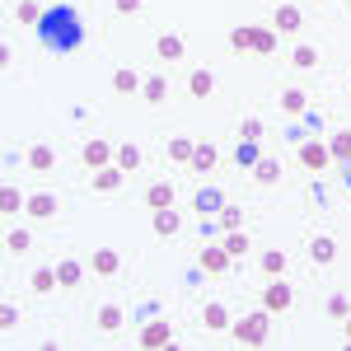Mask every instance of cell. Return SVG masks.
Segmentation results:
<instances>
[{"instance_id": "obj_1", "label": "cell", "mask_w": 351, "mask_h": 351, "mask_svg": "<svg viewBox=\"0 0 351 351\" xmlns=\"http://www.w3.org/2000/svg\"><path fill=\"white\" fill-rule=\"evenodd\" d=\"M38 38H43L52 52H75L80 38H84V19L71 5H52V10H43V19H38Z\"/></svg>"}, {"instance_id": "obj_2", "label": "cell", "mask_w": 351, "mask_h": 351, "mask_svg": "<svg viewBox=\"0 0 351 351\" xmlns=\"http://www.w3.org/2000/svg\"><path fill=\"white\" fill-rule=\"evenodd\" d=\"M234 337H239L243 347H263V342H267V309L239 319V324H234Z\"/></svg>"}, {"instance_id": "obj_3", "label": "cell", "mask_w": 351, "mask_h": 351, "mask_svg": "<svg viewBox=\"0 0 351 351\" xmlns=\"http://www.w3.org/2000/svg\"><path fill=\"white\" fill-rule=\"evenodd\" d=\"M80 160H84V169H108V160H117V150H112L108 141H84L80 145Z\"/></svg>"}, {"instance_id": "obj_4", "label": "cell", "mask_w": 351, "mask_h": 351, "mask_svg": "<svg viewBox=\"0 0 351 351\" xmlns=\"http://www.w3.org/2000/svg\"><path fill=\"white\" fill-rule=\"evenodd\" d=\"M291 300H295V295H291V286H286L281 276H271V286L263 291V309H267V314H286Z\"/></svg>"}, {"instance_id": "obj_5", "label": "cell", "mask_w": 351, "mask_h": 351, "mask_svg": "<svg viewBox=\"0 0 351 351\" xmlns=\"http://www.w3.org/2000/svg\"><path fill=\"white\" fill-rule=\"evenodd\" d=\"M300 164H304L309 173H319V169L332 164V150H328L324 141H304V145H300Z\"/></svg>"}, {"instance_id": "obj_6", "label": "cell", "mask_w": 351, "mask_h": 351, "mask_svg": "<svg viewBox=\"0 0 351 351\" xmlns=\"http://www.w3.org/2000/svg\"><path fill=\"white\" fill-rule=\"evenodd\" d=\"M169 342H173V328H169V324H160V319H155V324H145V328H141V347L160 351V347H169Z\"/></svg>"}, {"instance_id": "obj_7", "label": "cell", "mask_w": 351, "mask_h": 351, "mask_svg": "<svg viewBox=\"0 0 351 351\" xmlns=\"http://www.w3.org/2000/svg\"><path fill=\"white\" fill-rule=\"evenodd\" d=\"M202 271H206V276H225V271H230L225 243H220V248H202Z\"/></svg>"}, {"instance_id": "obj_8", "label": "cell", "mask_w": 351, "mask_h": 351, "mask_svg": "<svg viewBox=\"0 0 351 351\" xmlns=\"http://www.w3.org/2000/svg\"><path fill=\"white\" fill-rule=\"evenodd\" d=\"M309 258H314V267H328V263L337 258V243L328 239V234H314V239H309Z\"/></svg>"}, {"instance_id": "obj_9", "label": "cell", "mask_w": 351, "mask_h": 351, "mask_svg": "<svg viewBox=\"0 0 351 351\" xmlns=\"http://www.w3.org/2000/svg\"><path fill=\"white\" fill-rule=\"evenodd\" d=\"M155 52H160V61H183V38L178 33H160V43H155Z\"/></svg>"}, {"instance_id": "obj_10", "label": "cell", "mask_w": 351, "mask_h": 351, "mask_svg": "<svg viewBox=\"0 0 351 351\" xmlns=\"http://www.w3.org/2000/svg\"><path fill=\"white\" fill-rule=\"evenodd\" d=\"M89 267L99 271V276H112V271L122 267V258H117L112 248H94V258H89Z\"/></svg>"}, {"instance_id": "obj_11", "label": "cell", "mask_w": 351, "mask_h": 351, "mask_svg": "<svg viewBox=\"0 0 351 351\" xmlns=\"http://www.w3.org/2000/svg\"><path fill=\"white\" fill-rule=\"evenodd\" d=\"M28 216H38V220L56 216V197L52 192H33V197H28Z\"/></svg>"}, {"instance_id": "obj_12", "label": "cell", "mask_w": 351, "mask_h": 351, "mask_svg": "<svg viewBox=\"0 0 351 351\" xmlns=\"http://www.w3.org/2000/svg\"><path fill=\"white\" fill-rule=\"evenodd\" d=\"M141 94H145V104H164V99H169V80H164V75H145Z\"/></svg>"}, {"instance_id": "obj_13", "label": "cell", "mask_w": 351, "mask_h": 351, "mask_svg": "<svg viewBox=\"0 0 351 351\" xmlns=\"http://www.w3.org/2000/svg\"><path fill=\"white\" fill-rule=\"evenodd\" d=\"M216 145H206V141H202V145H197V150H192V169H197V173H211V169H216Z\"/></svg>"}, {"instance_id": "obj_14", "label": "cell", "mask_w": 351, "mask_h": 351, "mask_svg": "<svg viewBox=\"0 0 351 351\" xmlns=\"http://www.w3.org/2000/svg\"><path fill=\"white\" fill-rule=\"evenodd\" d=\"M56 276H61V286L71 291V286H80L84 267H80V263H75V258H61V263H56Z\"/></svg>"}, {"instance_id": "obj_15", "label": "cell", "mask_w": 351, "mask_h": 351, "mask_svg": "<svg viewBox=\"0 0 351 351\" xmlns=\"http://www.w3.org/2000/svg\"><path fill=\"white\" fill-rule=\"evenodd\" d=\"M122 178H127V173L112 164V169H99V173H94V188H99V192H117V188H122Z\"/></svg>"}, {"instance_id": "obj_16", "label": "cell", "mask_w": 351, "mask_h": 351, "mask_svg": "<svg viewBox=\"0 0 351 351\" xmlns=\"http://www.w3.org/2000/svg\"><path fill=\"white\" fill-rule=\"evenodd\" d=\"M56 286H61L56 267H38V271H33V291H38V295H52Z\"/></svg>"}, {"instance_id": "obj_17", "label": "cell", "mask_w": 351, "mask_h": 351, "mask_svg": "<svg viewBox=\"0 0 351 351\" xmlns=\"http://www.w3.org/2000/svg\"><path fill=\"white\" fill-rule=\"evenodd\" d=\"M291 66H295V71H314V66H319V47L300 43L295 52H291Z\"/></svg>"}, {"instance_id": "obj_18", "label": "cell", "mask_w": 351, "mask_h": 351, "mask_svg": "<svg viewBox=\"0 0 351 351\" xmlns=\"http://www.w3.org/2000/svg\"><path fill=\"white\" fill-rule=\"evenodd\" d=\"M155 234H160V239H173V234H178V216H173V206L155 211Z\"/></svg>"}, {"instance_id": "obj_19", "label": "cell", "mask_w": 351, "mask_h": 351, "mask_svg": "<svg viewBox=\"0 0 351 351\" xmlns=\"http://www.w3.org/2000/svg\"><path fill=\"white\" fill-rule=\"evenodd\" d=\"M211 89H216V75H211V71H197V75L188 80V94H192V99H206Z\"/></svg>"}, {"instance_id": "obj_20", "label": "cell", "mask_w": 351, "mask_h": 351, "mask_svg": "<svg viewBox=\"0 0 351 351\" xmlns=\"http://www.w3.org/2000/svg\"><path fill=\"white\" fill-rule=\"evenodd\" d=\"M28 164H33L38 173H47V169H56V150H47V145H33V150H28Z\"/></svg>"}, {"instance_id": "obj_21", "label": "cell", "mask_w": 351, "mask_h": 351, "mask_svg": "<svg viewBox=\"0 0 351 351\" xmlns=\"http://www.w3.org/2000/svg\"><path fill=\"white\" fill-rule=\"evenodd\" d=\"M202 324L206 328H230V309H225V304H206V309H202Z\"/></svg>"}, {"instance_id": "obj_22", "label": "cell", "mask_w": 351, "mask_h": 351, "mask_svg": "<svg viewBox=\"0 0 351 351\" xmlns=\"http://www.w3.org/2000/svg\"><path fill=\"white\" fill-rule=\"evenodd\" d=\"M220 211V192L216 188H202L197 192V216H216Z\"/></svg>"}, {"instance_id": "obj_23", "label": "cell", "mask_w": 351, "mask_h": 351, "mask_svg": "<svg viewBox=\"0 0 351 351\" xmlns=\"http://www.w3.org/2000/svg\"><path fill=\"white\" fill-rule=\"evenodd\" d=\"M300 24H304V19H300L295 5H281V10H276V28H281V33H295Z\"/></svg>"}, {"instance_id": "obj_24", "label": "cell", "mask_w": 351, "mask_h": 351, "mask_svg": "<svg viewBox=\"0 0 351 351\" xmlns=\"http://www.w3.org/2000/svg\"><path fill=\"white\" fill-rule=\"evenodd\" d=\"M253 178H258V183H281V164L276 160H258L253 164Z\"/></svg>"}, {"instance_id": "obj_25", "label": "cell", "mask_w": 351, "mask_h": 351, "mask_svg": "<svg viewBox=\"0 0 351 351\" xmlns=\"http://www.w3.org/2000/svg\"><path fill=\"white\" fill-rule=\"evenodd\" d=\"M145 202H150L155 211H164V206H173V188H169V183H155V188L145 192Z\"/></svg>"}, {"instance_id": "obj_26", "label": "cell", "mask_w": 351, "mask_h": 351, "mask_svg": "<svg viewBox=\"0 0 351 351\" xmlns=\"http://www.w3.org/2000/svg\"><path fill=\"white\" fill-rule=\"evenodd\" d=\"M141 75H136V71H117V75H112V89H117V94H136V89H141Z\"/></svg>"}, {"instance_id": "obj_27", "label": "cell", "mask_w": 351, "mask_h": 351, "mask_svg": "<svg viewBox=\"0 0 351 351\" xmlns=\"http://www.w3.org/2000/svg\"><path fill=\"white\" fill-rule=\"evenodd\" d=\"M253 52H263V56L276 52V33L271 28H253Z\"/></svg>"}, {"instance_id": "obj_28", "label": "cell", "mask_w": 351, "mask_h": 351, "mask_svg": "<svg viewBox=\"0 0 351 351\" xmlns=\"http://www.w3.org/2000/svg\"><path fill=\"white\" fill-rule=\"evenodd\" d=\"M192 150H197V145L183 141V136H173V141H169V160H178V164H192Z\"/></svg>"}, {"instance_id": "obj_29", "label": "cell", "mask_w": 351, "mask_h": 351, "mask_svg": "<svg viewBox=\"0 0 351 351\" xmlns=\"http://www.w3.org/2000/svg\"><path fill=\"white\" fill-rule=\"evenodd\" d=\"M304 108H309L304 89H286V94H281V112H304Z\"/></svg>"}, {"instance_id": "obj_30", "label": "cell", "mask_w": 351, "mask_h": 351, "mask_svg": "<svg viewBox=\"0 0 351 351\" xmlns=\"http://www.w3.org/2000/svg\"><path fill=\"white\" fill-rule=\"evenodd\" d=\"M258 267L267 271V276H281V271H286V253H281V248H271V253H263V263H258Z\"/></svg>"}, {"instance_id": "obj_31", "label": "cell", "mask_w": 351, "mask_h": 351, "mask_svg": "<svg viewBox=\"0 0 351 351\" xmlns=\"http://www.w3.org/2000/svg\"><path fill=\"white\" fill-rule=\"evenodd\" d=\"M117 169H122V173H136V169H141V150H136V145H122V150H117Z\"/></svg>"}, {"instance_id": "obj_32", "label": "cell", "mask_w": 351, "mask_h": 351, "mask_svg": "<svg viewBox=\"0 0 351 351\" xmlns=\"http://www.w3.org/2000/svg\"><path fill=\"white\" fill-rule=\"evenodd\" d=\"M225 253H230V258H243V253H248V234H243V230H230V234H225Z\"/></svg>"}, {"instance_id": "obj_33", "label": "cell", "mask_w": 351, "mask_h": 351, "mask_svg": "<svg viewBox=\"0 0 351 351\" xmlns=\"http://www.w3.org/2000/svg\"><path fill=\"white\" fill-rule=\"evenodd\" d=\"M99 328H104V332H117V328H122V309H117V304H104V309H99Z\"/></svg>"}, {"instance_id": "obj_34", "label": "cell", "mask_w": 351, "mask_h": 351, "mask_svg": "<svg viewBox=\"0 0 351 351\" xmlns=\"http://www.w3.org/2000/svg\"><path fill=\"white\" fill-rule=\"evenodd\" d=\"M328 150H332V160H351V132H337L328 141Z\"/></svg>"}, {"instance_id": "obj_35", "label": "cell", "mask_w": 351, "mask_h": 351, "mask_svg": "<svg viewBox=\"0 0 351 351\" xmlns=\"http://www.w3.org/2000/svg\"><path fill=\"white\" fill-rule=\"evenodd\" d=\"M216 220H220V230H239V225H243V211H239V206H220Z\"/></svg>"}, {"instance_id": "obj_36", "label": "cell", "mask_w": 351, "mask_h": 351, "mask_svg": "<svg viewBox=\"0 0 351 351\" xmlns=\"http://www.w3.org/2000/svg\"><path fill=\"white\" fill-rule=\"evenodd\" d=\"M19 206H28L24 197H19V188H5V192H0V211H5V216H14Z\"/></svg>"}, {"instance_id": "obj_37", "label": "cell", "mask_w": 351, "mask_h": 351, "mask_svg": "<svg viewBox=\"0 0 351 351\" xmlns=\"http://www.w3.org/2000/svg\"><path fill=\"white\" fill-rule=\"evenodd\" d=\"M28 230H10V234H5V248H10V253H28Z\"/></svg>"}, {"instance_id": "obj_38", "label": "cell", "mask_w": 351, "mask_h": 351, "mask_svg": "<svg viewBox=\"0 0 351 351\" xmlns=\"http://www.w3.org/2000/svg\"><path fill=\"white\" fill-rule=\"evenodd\" d=\"M230 47L234 52H253V28H234L230 33Z\"/></svg>"}, {"instance_id": "obj_39", "label": "cell", "mask_w": 351, "mask_h": 351, "mask_svg": "<svg viewBox=\"0 0 351 351\" xmlns=\"http://www.w3.org/2000/svg\"><path fill=\"white\" fill-rule=\"evenodd\" d=\"M234 160H239V164H258V160H263V155H258V141H243L239 150H234Z\"/></svg>"}, {"instance_id": "obj_40", "label": "cell", "mask_w": 351, "mask_h": 351, "mask_svg": "<svg viewBox=\"0 0 351 351\" xmlns=\"http://www.w3.org/2000/svg\"><path fill=\"white\" fill-rule=\"evenodd\" d=\"M328 314H332V319H347V314H351V300L347 295H332V300H328Z\"/></svg>"}, {"instance_id": "obj_41", "label": "cell", "mask_w": 351, "mask_h": 351, "mask_svg": "<svg viewBox=\"0 0 351 351\" xmlns=\"http://www.w3.org/2000/svg\"><path fill=\"white\" fill-rule=\"evenodd\" d=\"M19 324V314H14V304H5V309H0V328H5V332H10V328Z\"/></svg>"}, {"instance_id": "obj_42", "label": "cell", "mask_w": 351, "mask_h": 351, "mask_svg": "<svg viewBox=\"0 0 351 351\" xmlns=\"http://www.w3.org/2000/svg\"><path fill=\"white\" fill-rule=\"evenodd\" d=\"M19 19H24V24H38V19H43V10H38V5H19Z\"/></svg>"}, {"instance_id": "obj_43", "label": "cell", "mask_w": 351, "mask_h": 351, "mask_svg": "<svg viewBox=\"0 0 351 351\" xmlns=\"http://www.w3.org/2000/svg\"><path fill=\"white\" fill-rule=\"evenodd\" d=\"M112 5H117V14H136L141 10V0H112Z\"/></svg>"}, {"instance_id": "obj_44", "label": "cell", "mask_w": 351, "mask_h": 351, "mask_svg": "<svg viewBox=\"0 0 351 351\" xmlns=\"http://www.w3.org/2000/svg\"><path fill=\"white\" fill-rule=\"evenodd\" d=\"M347 342H351V314H347Z\"/></svg>"}, {"instance_id": "obj_45", "label": "cell", "mask_w": 351, "mask_h": 351, "mask_svg": "<svg viewBox=\"0 0 351 351\" xmlns=\"http://www.w3.org/2000/svg\"><path fill=\"white\" fill-rule=\"evenodd\" d=\"M347 188H351V173H347Z\"/></svg>"}]
</instances>
